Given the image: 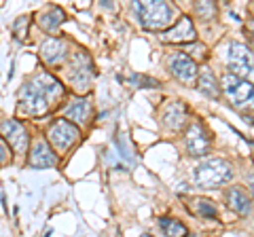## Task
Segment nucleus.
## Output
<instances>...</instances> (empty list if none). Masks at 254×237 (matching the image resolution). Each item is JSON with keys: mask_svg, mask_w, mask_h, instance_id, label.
Segmentation results:
<instances>
[{"mask_svg": "<svg viewBox=\"0 0 254 237\" xmlns=\"http://www.w3.org/2000/svg\"><path fill=\"white\" fill-rule=\"evenodd\" d=\"M235 172L225 159H205L193 170V182L201 188H214L229 184Z\"/></svg>", "mask_w": 254, "mask_h": 237, "instance_id": "obj_1", "label": "nucleus"}, {"mask_svg": "<svg viewBox=\"0 0 254 237\" xmlns=\"http://www.w3.org/2000/svg\"><path fill=\"white\" fill-rule=\"evenodd\" d=\"M140 26L146 30H168L174 23V9L172 4L161 0H150V2H136L133 4Z\"/></svg>", "mask_w": 254, "mask_h": 237, "instance_id": "obj_2", "label": "nucleus"}, {"mask_svg": "<svg viewBox=\"0 0 254 237\" xmlns=\"http://www.w3.org/2000/svg\"><path fill=\"white\" fill-rule=\"evenodd\" d=\"M227 61L231 72L248 83H254V53L242 43H231L227 49Z\"/></svg>", "mask_w": 254, "mask_h": 237, "instance_id": "obj_3", "label": "nucleus"}, {"mask_svg": "<svg viewBox=\"0 0 254 237\" xmlns=\"http://www.w3.org/2000/svg\"><path fill=\"white\" fill-rule=\"evenodd\" d=\"M49 108H51V104L34 85L30 81L23 83V87L19 89V113L28 115V117H41V115L49 113Z\"/></svg>", "mask_w": 254, "mask_h": 237, "instance_id": "obj_4", "label": "nucleus"}, {"mask_svg": "<svg viewBox=\"0 0 254 237\" xmlns=\"http://www.w3.org/2000/svg\"><path fill=\"white\" fill-rule=\"evenodd\" d=\"M220 87H222V91L227 93V98L233 102V106H246V104H250V102L254 100L252 83L244 81V78H240L233 72H227L225 76H222V85Z\"/></svg>", "mask_w": 254, "mask_h": 237, "instance_id": "obj_5", "label": "nucleus"}, {"mask_svg": "<svg viewBox=\"0 0 254 237\" xmlns=\"http://www.w3.org/2000/svg\"><path fill=\"white\" fill-rule=\"evenodd\" d=\"M47 142L55 148V151H68L70 146L74 144V142L81 138V131H78V127L74 123H70V121H64V118H60V121H55L49 131H47Z\"/></svg>", "mask_w": 254, "mask_h": 237, "instance_id": "obj_6", "label": "nucleus"}, {"mask_svg": "<svg viewBox=\"0 0 254 237\" xmlns=\"http://www.w3.org/2000/svg\"><path fill=\"white\" fill-rule=\"evenodd\" d=\"M93 64L89 59V55H87L85 51H78L72 55V66H70V83L74 85L76 91H89L91 87V81H93Z\"/></svg>", "mask_w": 254, "mask_h": 237, "instance_id": "obj_7", "label": "nucleus"}, {"mask_svg": "<svg viewBox=\"0 0 254 237\" xmlns=\"http://www.w3.org/2000/svg\"><path fill=\"white\" fill-rule=\"evenodd\" d=\"M168 66L170 72L178 78L180 83L185 85H195L197 76H199V68H197V61L193 58H189L187 53H172L168 58Z\"/></svg>", "mask_w": 254, "mask_h": 237, "instance_id": "obj_8", "label": "nucleus"}, {"mask_svg": "<svg viewBox=\"0 0 254 237\" xmlns=\"http://www.w3.org/2000/svg\"><path fill=\"white\" fill-rule=\"evenodd\" d=\"M185 144H187V151L190 157H205L212 148V138H210V133L205 131L203 125L199 121H195L189 125Z\"/></svg>", "mask_w": 254, "mask_h": 237, "instance_id": "obj_9", "label": "nucleus"}, {"mask_svg": "<svg viewBox=\"0 0 254 237\" xmlns=\"http://www.w3.org/2000/svg\"><path fill=\"white\" fill-rule=\"evenodd\" d=\"M0 131H2V136L4 140L9 142V146L13 148L17 155H26V148H28V131L26 127L19 123V121H15V118H6V121L0 123Z\"/></svg>", "mask_w": 254, "mask_h": 237, "instance_id": "obj_10", "label": "nucleus"}, {"mask_svg": "<svg viewBox=\"0 0 254 237\" xmlns=\"http://www.w3.org/2000/svg\"><path fill=\"white\" fill-rule=\"evenodd\" d=\"M161 121L172 131L185 129V125L189 121V110L185 106V102H168L161 110Z\"/></svg>", "mask_w": 254, "mask_h": 237, "instance_id": "obj_11", "label": "nucleus"}, {"mask_svg": "<svg viewBox=\"0 0 254 237\" xmlns=\"http://www.w3.org/2000/svg\"><path fill=\"white\" fill-rule=\"evenodd\" d=\"M197 38V30L193 26V19L187 17V15H182L178 19L176 26H172L170 30H165L161 34V41L165 43H193Z\"/></svg>", "mask_w": 254, "mask_h": 237, "instance_id": "obj_12", "label": "nucleus"}, {"mask_svg": "<svg viewBox=\"0 0 254 237\" xmlns=\"http://www.w3.org/2000/svg\"><path fill=\"white\" fill-rule=\"evenodd\" d=\"M30 83L43 93V96L47 98V102H49L51 106H53V102H58V100L64 96V87H62V83H60L55 76L47 74V72H38V74H34V76L30 78Z\"/></svg>", "mask_w": 254, "mask_h": 237, "instance_id": "obj_13", "label": "nucleus"}, {"mask_svg": "<svg viewBox=\"0 0 254 237\" xmlns=\"http://www.w3.org/2000/svg\"><path fill=\"white\" fill-rule=\"evenodd\" d=\"M28 163L32 168H38V170H45V168H53L58 163V155L51 148V144L47 140H36L34 146L30 151V157H28Z\"/></svg>", "mask_w": 254, "mask_h": 237, "instance_id": "obj_14", "label": "nucleus"}, {"mask_svg": "<svg viewBox=\"0 0 254 237\" xmlns=\"http://www.w3.org/2000/svg\"><path fill=\"white\" fill-rule=\"evenodd\" d=\"M68 55V43L62 41V38H47L41 45V58L47 64H60V61L66 59Z\"/></svg>", "mask_w": 254, "mask_h": 237, "instance_id": "obj_15", "label": "nucleus"}, {"mask_svg": "<svg viewBox=\"0 0 254 237\" xmlns=\"http://www.w3.org/2000/svg\"><path fill=\"white\" fill-rule=\"evenodd\" d=\"M227 201H229V208H231L235 214H240V216H248L252 212V199H250V195L246 193L242 186L229 188Z\"/></svg>", "mask_w": 254, "mask_h": 237, "instance_id": "obj_16", "label": "nucleus"}, {"mask_svg": "<svg viewBox=\"0 0 254 237\" xmlns=\"http://www.w3.org/2000/svg\"><path fill=\"white\" fill-rule=\"evenodd\" d=\"M89 113H91V102L87 98H76L74 102H70V104L64 108V117L74 123H81V125L87 123Z\"/></svg>", "mask_w": 254, "mask_h": 237, "instance_id": "obj_17", "label": "nucleus"}, {"mask_svg": "<svg viewBox=\"0 0 254 237\" xmlns=\"http://www.w3.org/2000/svg\"><path fill=\"white\" fill-rule=\"evenodd\" d=\"M197 89H199L203 96H208L212 100H218L220 98V85L216 81V76L210 68H201L199 70V76H197Z\"/></svg>", "mask_w": 254, "mask_h": 237, "instance_id": "obj_18", "label": "nucleus"}, {"mask_svg": "<svg viewBox=\"0 0 254 237\" xmlns=\"http://www.w3.org/2000/svg\"><path fill=\"white\" fill-rule=\"evenodd\" d=\"M66 19V15L60 6H49L45 13H41V17H38V23H41V28L47 30V32H55V30H60V26Z\"/></svg>", "mask_w": 254, "mask_h": 237, "instance_id": "obj_19", "label": "nucleus"}, {"mask_svg": "<svg viewBox=\"0 0 254 237\" xmlns=\"http://www.w3.org/2000/svg\"><path fill=\"white\" fill-rule=\"evenodd\" d=\"M190 212H195L197 216H203V218H216V203L210 201V199H203V197H195L190 201Z\"/></svg>", "mask_w": 254, "mask_h": 237, "instance_id": "obj_20", "label": "nucleus"}, {"mask_svg": "<svg viewBox=\"0 0 254 237\" xmlns=\"http://www.w3.org/2000/svg\"><path fill=\"white\" fill-rule=\"evenodd\" d=\"M159 227L163 229L165 237H187L189 231L187 227L180 223V220H172V218H161L159 220Z\"/></svg>", "mask_w": 254, "mask_h": 237, "instance_id": "obj_21", "label": "nucleus"}, {"mask_svg": "<svg viewBox=\"0 0 254 237\" xmlns=\"http://www.w3.org/2000/svg\"><path fill=\"white\" fill-rule=\"evenodd\" d=\"M195 15H199L203 21H210L216 17V4L214 2H197L195 4Z\"/></svg>", "mask_w": 254, "mask_h": 237, "instance_id": "obj_22", "label": "nucleus"}, {"mask_svg": "<svg viewBox=\"0 0 254 237\" xmlns=\"http://www.w3.org/2000/svg\"><path fill=\"white\" fill-rule=\"evenodd\" d=\"M131 83L140 87V89H155V87H159V81L157 78H150L146 74H133L131 76Z\"/></svg>", "mask_w": 254, "mask_h": 237, "instance_id": "obj_23", "label": "nucleus"}, {"mask_svg": "<svg viewBox=\"0 0 254 237\" xmlns=\"http://www.w3.org/2000/svg\"><path fill=\"white\" fill-rule=\"evenodd\" d=\"M28 26H30V19L28 17H19L17 21L13 23V34L17 41H23V36L28 34Z\"/></svg>", "mask_w": 254, "mask_h": 237, "instance_id": "obj_24", "label": "nucleus"}, {"mask_svg": "<svg viewBox=\"0 0 254 237\" xmlns=\"http://www.w3.org/2000/svg\"><path fill=\"white\" fill-rule=\"evenodd\" d=\"M6 161H9V146H6L4 140L0 138V165L6 163Z\"/></svg>", "mask_w": 254, "mask_h": 237, "instance_id": "obj_25", "label": "nucleus"}, {"mask_svg": "<svg viewBox=\"0 0 254 237\" xmlns=\"http://www.w3.org/2000/svg\"><path fill=\"white\" fill-rule=\"evenodd\" d=\"M246 32H248V41L254 45V21H248V23H246Z\"/></svg>", "mask_w": 254, "mask_h": 237, "instance_id": "obj_26", "label": "nucleus"}, {"mask_svg": "<svg viewBox=\"0 0 254 237\" xmlns=\"http://www.w3.org/2000/svg\"><path fill=\"white\" fill-rule=\"evenodd\" d=\"M246 184H248V188H250L252 195H254V172H250L248 176H246Z\"/></svg>", "mask_w": 254, "mask_h": 237, "instance_id": "obj_27", "label": "nucleus"}, {"mask_svg": "<svg viewBox=\"0 0 254 237\" xmlns=\"http://www.w3.org/2000/svg\"><path fill=\"white\" fill-rule=\"evenodd\" d=\"M142 237H153V235H142Z\"/></svg>", "mask_w": 254, "mask_h": 237, "instance_id": "obj_28", "label": "nucleus"}, {"mask_svg": "<svg viewBox=\"0 0 254 237\" xmlns=\"http://www.w3.org/2000/svg\"><path fill=\"white\" fill-rule=\"evenodd\" d=\"M187 237H195V235H187Z\"/></svg>", "mask_w": 254, "mask_h": 237, "instance_id": "obj_29", "label": "nucleus"}]
</instances>
